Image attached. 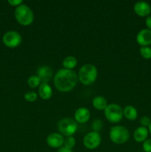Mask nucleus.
<instances>
[{"mask_svg":"<svg viewBox=\"0 0 151 152\" xmlns=\"http://www.w3.org/2000/svg\"><path fill=\"white\" fill-rule=\"evenodd\" d=\"M78 74L73 70L59 69L53 77V83L59 91L67 93L72 91L78 83Z\"/></svg>","mask_w":151,"mask_h":152,"instance_id":"obj_1","label":"nucleus"},{"mask_svg":"<svg viewBox=\"0 0 151 152\" xmlns=\"http://www.w3.org/2000/svg\"><path fill=\"white\" fill-rule=\"evenodd\" d=\"M98 77V69L93 64H85L80 68L78 79L84 86H90L95 83Z\"/></svg>","mask_w":151,"mask_h":152,"instance_id":"obj_2","label":"nucleus"},{"mask_svg":"<svg viewBox=\"0 0 151 152\" xmlns=\"http://www.w3.org/2000/svg\"><path fill=\"white\" fill-rule=\"evenodd\" d=\"M14 16L16 21L22 26H28L31 25L34 20V13L30 7L25 4L16 7Z\"/></svg>","mask_w":151,"mask_h":152,"instance_id":"obj_3","label":"nucleus"},{"mask_svg":"<svg viewBox=\"0 0 151 152\" xmlns=\"http://www.w3.org/2000/svg\"><path fill=\"white\" fill-rule=\"evenodd\" d=\"M109 137L113 143L117 145L124 144L130 139L128 129L122 126H113L109 132Z\"/></svg>","mask_w":151,"mask_h":152,"instance_id":"obj_4","label":"nucleus"},{"mask_svg":"<svg viewBox=\"0 0 151 152\" xmlns=\"http://www.w3.org/2000/svg\"><path fill=\"white\" fill-rule=\"evenodd\" d=\"M57 127L59 133L67 137L73 136L76 132L78 126L77 123L73 119L65 117L59 120Z\"/></svg>","mask_w":151,"mask_h":152,"instance_id":"obj_5","label":"nucleus"},{"mask_svg":"<svg viewBox=\"0 0 151 152\" xmlns=\"http://www.w3.org/2000/svg\"><path fill=\"white\" fill-rule=\"evenodd\" d=\"M104 114L107 120L112 123H118L121 121L123 117V109L119 105L111 103L107 105L105 110Z\"/></svg>","mask_w":151,"mask_h":152,"instance_id":"obj_6","label":"nucleus"},{"mask_svg":"<svg viewBox=\"0 0 151 152\" xmlns=\"http://www.w3.org/2000/svg\"><path fill=\"white\" fill-rule=\"evenodd\" d=\"M2 42L5 46L10 48H15L20 45L22 38L19 32L15 31H9L2 37Z\"/></svg>","mask_w":151,"mask_h":152,"instance_id":"obj_7","label":"nucleus"},{"mask_svg":"<svg viewBox=\"0 0 151 152\" xmlns=\"http://www.w3.org/2000/svg\"><path fill=\"white\" fill-rule=\"evenodd\" d=\"M102 142V137L98 132H90L87 133L83 138V145L89 150L97 148Z\"/></svg>","mask_w":151,"mask_h":152,"instance_id":"obj_8","label":"nucleus"},{"mask_svg":"<svg viewBox=\"0 0 151 152\" xmlns=\"http://www.w3.org/2000/svg\"><path fill=\"white\" fill-rule=\"evenodd\" d=\"M65 138L62 134L57 132H53L47 136L46 142L47 145L52 148H58L63 146Z\"/></svg>","mask_w":151,"mask_h":152,"instance_id":"obj_9","label":"nucleus"},{"mask_svg":"<svg viewBox=\"0 0 151 152\" xmlns=\"http://www.w3.org/2000/svg\"><path fill=\"white\" fill-rule=\"evenodd\" d=\"M135 13L141 17H147L150 15L151 6L149 3L144 1H139L135 3L133 6Z\"/></svg>","mask_w":151,"mask_h":152,"instance_id":"obj_10","label":"nucleus"},{"mask_svg":"<svg viewBox=\"0 0 151 152\" xmlns=\"http://www.w3.org/2000/svg\"><path fill=\"white\" fill-rule=\"evenodd\" d=\"M136 42L141 47H146L151 45V31L144 28L139 31L136 35Z\"/></svg>","mask_w":151,"mask_h":152,"instance_id":"obj_11","label":"nucleus"},{"mask_svg":"<svg viewBox=\"0 0 151 152\" xmlns=\"http://www.w3.org/2000/svg\"><path fill=\"white\" fill-rule=\"evenodd\" d=\"M37 76L41 83H48L53 77V71L47 65H41L37 70Z\"/></svg>","mask_w":151,"mask_h":152,"instance_id":"obj_12","label":"nucleus"},{"mask_svg":"<svg viewBox=\"0 0 151 152\" xmlns=\"http://www.w3.org/2000/svg\"><path fill=\"white\" fill-rule=\"evenodd\" d=\"M90 118V110L84 107H80L74 114V120L80 124L86 123Z\"/></svg>","mask_w":151,"mask_h":152,"instance_id":"obj_13","label":"nucleus"},{"mask_svg":"<svg viewBox=\"0 0 151 152\" xmlns=\"http://www.w3.org/2000/svg\"><path fill=\"white\" fill-rule=\"evenodd\" d=\"M38 94L41 99L47 100L53 96V89L48 83H41L38 86Z\"/></svg>","mask_w":151,"mask_h":152,"instance_id":"obj_14","label":"nucleus"},{"mask_svg":"<svg viewBox=\"0 0 151 152\" xmlns=\"http://www.w3.org/2000/svg\"><path fill=\"white\" fill-rule=\"evenodd\" d=\"M149 131L147 128L139 126L133 133V139L137 142H144L148 137Z\"/></svg>","mask_w":151,"mask_h":152,"instance_id":"obj_15","label":"nucleus"},{"mask_svg":"<svg viewBox=\"0 0 151 152\" xmlns=\"http://www.w3.org/2000/svg\"><path fill=\"white\" fill-rule=\"evenodd\" d=\"M123 115L130 121L136 120L138 117V111L133 105H127L123 109Z\"/></svg>","mask_w":151,"mask_h":152,"instance_id":"obj_16","label":"nucleus"},{"mask_svg":"<svg viewBox=\"0 0 151 152\" xmlns=\"http://www.w3.org/2000/svg\"><path fill=\"white\" fill-rule=\"evenodd\" d=\"M92 104L96 109L100 111L105 110L108 105L107 100L102 96H96V97L93 98Z\"/></svg>","mask_w":151,"mask_h":152,"instance_id":"obj_17","label":"nucleus"},{"mask_svg":"<svg viewBox=\"0 0 151 152\" xmlns=\"http://www.w3.org/2000/svg\"><path fill=\"white\" fill-rule=\"evenodd\" d=\"M77 59L75 56H68L65 57L62 61V65L63 68L68 70H73L75 68L77 65Z\"/></svg>","mask_w":151,"mask_h":152,"instance_id":"obj_18","label":"nucleus"},{"mask_svg":"<svg viewBox=\"0 0 151 152\" xmlns=\"http://www.w3.org/2000/svg\"><path fill=\"white\" fill-rule=\"evenodd\" d=\"M40 84H41V81L37 75H32L28 78V85L31 88H35L39 86Z\"/></svg>","mask_w":151,"mask_h":152,"instance_id":"obj_19","label":"nucleus"},{"mask_svg":"<svg viewBox=\"0 0 151 152\" xmlns=\"http://www.w3.org/2000/svg\"><path fill=\"white\" fill-rule=\"evenodd\" d=\"M139 53L142 58L144 59H151V48L149 46L146 47H141L139 49Z\"/></svg>","mask_w":151,"mask_h":152,"instance_id":"obj_20","label":"nucleus"},{"mask_svg":"<svg viewBox=\"0 0 151 152\" xmlns=\"http://www.w3.org/2000/svg\"><path fill=\"white\" fill-rule=\"evenodd\" d=\"M103 122L102 120H99V119H96V120H93L91 123V129L93 130V132H98L99 133L101 130L103 128Z\"/></svg>","mask_w":151,"mask_h":152,"instance_id":"obj_21","label":"nucleus"},{"mask_svg":"<svg viewBox=\"0 0 151 152\" xmlns=\"http://www.w3.org/2000/svg\"><path fill=\"white\" fill-rule=\"evenodd\" d=\"M76 139L73 136L67 137L64 140V145L63 146L65 148H68L69 149H72L74 146L76 145Z\"/></svg>","mask_w":151,"mask_h":152,"instance_id":"obj_22","label":"nucleus"},{"mask_svg":"<svg viewBox=\"0 0 151 152\" xmlns=\"http://www.w3.org/2000/svg\"><path fill=\"white\" fill-rule=\"evenodd\" d=\"M24 98H25V99L27 102H33L36 101L37 98H38V94L35 91H31L26 92L25 95H24Z\"/></svg>","mask_w":151,"mask_h":152,"instance_id":"obj_23","label":"nucleus"},{"mask_svg":"<svg viewBox=\"0 0 151 152\" xmlns=\"http://www.w3.org/2000/svg\"><path fill=\"white\" fill-rule=\"evenodd\" d=\"M139 123H140L141 126H143V127L148 128V126H150V124L151 123V120L149 117L147 116H143L142 118L139 120Z\"/></svg>","mask_w":151,"mask_h":152,"instance_id":"obj_24","label":"nucleus"},{"mask_svg":"<svg viewBox=\"0 0 151 152\" xmlns=\"http://www.w3.org/2000/svg\"><path fill=\"white\" fill-rule=\"evenodd\" d=\"M142 148L145 152H151V139H147L143 142Z\"/></svg>","mask_w":151,"mask_h":152,"instance_id":"obj_25","label":"nucleus"},{"mask_svg":"<svg viewBox=\"0 0 151 152\" xmlns=\"http://www.w3.org/2000/svg\"><path fill=\"white\" fill-rule=\"evenodd\" d=\"M7 2H8V4H10L11 6L16 7H17L18 6L23 4V1H22V0H8Z\"/></svg>","mask_w":151,"mask_h":152,"instance_id":"obj_26","label":"nucleus"},{"mask_svg":"<svg viewBox=\"0 0 151 152\" xmlns=\"http://www.w3.org/2000/svg\"><path fill=\"white\" fill-rule=\"evenodd\" d=\"M145 25H146L147 28L151 31V15L148 16L145 19Z\"/></svg>","mask_w":151,"mask_h":152,"instance_id":"obj_27","label":"nucleus"},{"mask_svg":"<svg viewBox=\"0 0 151 152\" xmlns=\"http://www.w3.org/2000/svg\"><path fill=\"white\" fill-rule=\"evenodd\" d=\"M57 152H73V150L72 149H69V148H65V147L62 146V147H61V148H59V149H58Z\"/></svg>","mask_w":151,"mask_h":152,"instance_id":"obj_28","label":"nucleus"},{"mask_svg":"<svg viewBox=\"0 0 151 152\" xmlns=\"http://www.w3.org/2000/svg\"><path fill=\"white\" fill-rule=\"evenodd\" d=\"M148 131H149V133L151 134V123L150 124V126H148Z\"/></svg>","mask_w":151,"mask_h":152,"instance_id":"obj_29","label":"nucleus"}]
</instances>
